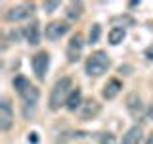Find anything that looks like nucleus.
<instances>
[{"mask_svg":"<svg viewBox=\"0 0 153 144\" xmlns=\"http://www.w3.org/2000/svg\"><path fill=\"white\" fill-rule=\"evenodd\" d=\"M100 112H102V104H100L98 100H94V98H88V100H84V102H82V106H80L79 115H80L82 121H90V119L98 117Z\"/></svg>","mask_w":153,"mask_h":144,"instance_id":"7","label":"nucleus"},{"mask_svg":"<svg viewBox=\"0 0 153 144\" xmlns=\"http://www.w3.org/2000/svg\"><path fill=\"white\" fill-rule=\"evenodd\" d=\"M126 108H128V112H130L134 117L136 115H140L143 112V104H142V98L138 96L136 92H132V94H128L126 96Z\"/></svg>","mask_w":153,"mask_h":144,"instance_id":"12","label":"nucleus"},{"mask_svg":"<svg viewBox=\"0 0 153 144\" xmlns=\"http://www.w3.org/2000/svg\"><path fill=\"white\" fill-rule=\"evenodd\" d=\"M82 12H84V6H82V2H69L67 4V17L69 19H79L80 16H82Z\"/></svg>","mask_w":153,"mask_h":144,"instance_id":"16","label":"nucleus"},{"mask_svg":"<svg viewBox=\"0 0 153 144\" xmlns=\"http://www.w3.org/2000/svg\"><path fill=\"white\" fill-rule=\"evenodd\" d=\"M147 117H149L151 121H153V104L149 106V108H147Z\"/></svg>","mask_w":153,"mask_h":144,"instance_id":"22","label":"nucleus"},{"mask_svg":"<svg viewBox=\"0 0 153 144\" xmlns=\"http://www.w3.org/2000/svg\"><path fill=\"white\" fill-rule=\"evenodd\" d=\"M13 125V110L8 98H2L0 102V131H8Z\"/></svg>","mask_w":153,"mask_h":144,"instance_id":"8","label":"nucleus"},{"mask_svg":"<svg viewBox=\"0 0 153 144\" xmlns=\"http://www.w3.org/2000/svg\"><path fill=\"white\" fill-rule=\"evenodd\" d=\"M23 100V117L29 119L33 117V113H35L36 110V104H38V98H40V90L36 88V86H31V88H27L23 94H19Z\"/></svg>","mask_w":153,"mask_h":144,"instance_id":"3","label":"nucleus"},{"mask_svg":"<svg viewBox=\"0 0 153 144\" xmlns=\"http://www.w3.org/2000/svg\"><path fill=\"white\" fill-rule=\"evenodd\" d=\"M82 48H84V38L80 33H75L73 37L69 38V42H67V60H69V64H76L79 62L80 54H82Z\"/></svg>","mask_w":153,"mask_h":144,"instance_id":"5","label":"nucleus"},{"mask_svg":"<svg viewBox=\"0 0 153 144\" xmlns=\"http://www.w3.org/2000/svg\"><path fill=\"white\" fill-rule=\"evenodd\" d=\"M140 142H142V129H140V125L130 127L126 133L123 134V140H121V144H140Z\"/></svg>","mask_w":153,"mask_h":144,"instance_id":"13","label":"nucleus"},{"mask_svg":"<svg viewBox=\"0 0 153 144\" xmlns=\"http://www.w3.org/2000/svg\"><path fill=\"white\" fill-rule=\"evenodd\" d=\"M23 37H25V40L29 44L36 46L40 42V25H38V21H33L27 27H23Z\"/></svg>","mask_w":153,"mask_h":144,"instance_id":"10","label":"nucleus"},{"mask_svg":"<svg viewBox=\"0 0 153 144\" xmlns=\"http://www.w3.org/2000/svg\"><path fill=\"white\" fill-rule=\"evenodd\" d=\"M146 144H153V133L147 136V140H146Z\"/></svg>","mask_w":153,"mask_h":144,"instance_id":"23","label":"nucleus"},{"mask_svg":"<svg viewBox=\"0 0 153 144\" xmlns=\"http://www.w3.org/2000/svg\"><path fill=\"white\" fill-rule=\"evenodd\" d=\"M100 37H102V25H100V23H94L88 31V44H98Z\"/></svg>","mask_w":153,"mask_h":144,"instance_id":"18","label":"nucleus"},{"mask_svg":"<svg viewBox=\"0 0 153 144\" xmlns=\"http://www.w3.org/2000/svg\"><path fill=\"white\" fill-rule=\"evenodd\" d=\"M121 88H123V83L119 79H109L107 81V85L103 86V98L105 100H113V98H117L119 92H121Z\"/></svg>","mask_w":153,"mask_h":144,"instance_id":"11","label":"nucleus"},{"mask_svg":"<svg viewBox=\"0 0 153 144\" xmlns=\"http://www.w3.org/2000/svg\"><path fill=\"white\" fill-rule=\"evenodd\" d=\"M31 65H33V71H35L36 79L38 81H44L46 79V73H48V67H50V54H48L46 50L35 54V56H33V60H31Z\"/></svg>","mask_w":153,"mask_h":144,"instance_id":"4","label":"nucleus"},{"mask_svg":"<svg viewBox=\"0 0 153 144\" xmlns=\"http://www.w3.org/2000/svg\"><path fill=\"white\" fill-rule=\"evenodd\" d=\"M100 144H117V138H115V134H111V133H105V134H102V138H100Z\"/></svg>","mask_w":153,"mask_h":144,"instance_id":"19","label":"nucleus"},{"mask_svg":"<svg viewBox=\"0 0 153 144\" xmlns=\"http://www.w3.org/2000/svg\"><path fill=\"white\" fill-rule=\"evenodd\" d=\"M35 12V4H19V6H13L6 12V19L12 23L16 21H23V19H29Z\"/></svg>","mask_w":153,"mask_h":144,"instance_id":"6","label":"nucleus"},{"mask_svg":"<svg viewBox=\"0 0 153 144\" xmlns=\"http://www.w3.org/2000/svg\"><path fill=\"white\" fill-rule=\"evenodd\" d=\"M80 106H82V90L76 86V88H73V92L69 94V98H67L65 108L69 112H76V110H80Z\"/></svg>","mask_w":153,"mask_h":144,"instance_id":"14","label":"nucleus"},{"mask_svg":"<svg viewBox=\"0 0 153 144\" xmlns=\"http://www.w3.org/2000/svg\"><path fill=\"white\" fill-rule=\"evenodd\" d=\"M109 65H111V60H109L107 52L103 50H96L94 54H90V58L86 60V75L88 77H102L105 71L109 69Z\"/></svg>","mask_w":153,"mask_h":144,"instance_id":"2","label":"nucleus"},{"mask_svg":"<svg viewBox=\"0 0 153 144\" xmlns=\"http://www.w3.org/2000/svg\"><path fill=\"white\" fill-rule=\"evenodd\" d=\"M143 56H146V60H149V62H153V44H149L143 50Z\"/></svg>","mask_w":153,"mask_h":144,"instance_id":"21","label":"nucleus"},{"mask_svg":"<svg viewBox=\"0 0 153 144\" xmlns=\"http://www.w3.org/2000/svg\"><path fill=\"white\" fill-rule=\"evenodd\" d=\"M42 8H44L48 14H52V12H56V10L59 8V2H44V4H42Z\"/></svg>","mask_w":153,"mask_h":144,"instance_id":"20","label":"nucleus"},{"mask_svg":"<svg viewBox=\"0 0 153 144\" xmlns=\"http://www.w3.org/2000/svg\"><path fill=\"white\" fill-rule=\"evenodd\" d=\"M124 37H126V31H124V27H113L111 31H109V44H113V46H117V44H121V42L124 40Z\"/></svg>","mask_w":153,"mask_h":144,"instance_id":"15","label":"nucleus"},{"mask_svg":"<svg viewBox=\"0 0 153 144\" xmlns=\"http://www.w3.org/2000/svg\"><path fill=\"white\" fill-rule=\"evenodd\" d=\"M73 92V81L71 77H61V79L56 81V85L52 86L50 90V98H48V108L52 112H57L61 106L67 104V98Z\"/></svg>","mask_w":153,"mask_h":144,"instance_id":"1","label":"nucleus"},{"mask_svg":"<svg viewBox=\"0 0 153 144\" xmlns=\"http://www.w3.org/2000/svg\"><path fill=\"white\" fill-rule=\"evenodd\" d=\"M31 86L33 85L29 83V79H27L25 75H16V79H13V88H16L19 94H23L27 88H31Z\"/></svg>","mask_w":153,"mask_h":144,"instance_id":"17","label":"nucleus"},{"mask_svg":"<svg viewBox=\"0 0 153 144\" xmlns=\"http://www.w3.org/2000/svg\"><path fill=\"white\" fill-rule=\"evenodd\" d=\"M67 31H69V25L65 21H52L46 25L44 35L48 40H59L63 35H67Z\"/></svg>","mask_w":153,"mask_h":144,"instance_id":"9","label":"nucleus"}]
</instances>
